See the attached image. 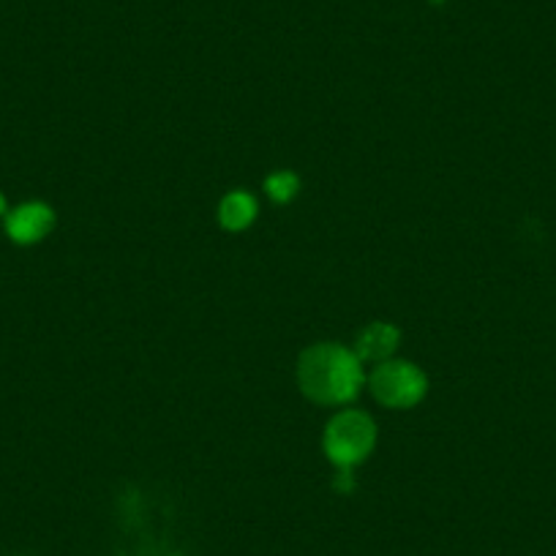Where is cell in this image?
Here are the masks:
<instances>
[{
  "instance_id": "cell-8",
  "label": "cell",
  "mask_w": 556,
  "mask_h": 556,
  "mask_svg": "<svg viewBox=\"0 0 556 556\" xmlns=\"http://www.w3.org/2000/svg\"><path fill=\"white\" fill-rule=\"evenodd\" d=\"M7 211V200H3V197H0V213Z\"/></svg>"
},
{
  "instance_id": "cell-3",
  "label": "cell",
  "mask_w": 556,
  "mask_h": 556,
  "mask_svg": "<svg viewBox=\"0 0 556 556\" xmlns=\"http://www.w3.org/2000/svg\"><path fill=\"white\" fill-rule=\"evenodd\" d=\"M368 384H371V393L377 395L379 404L395 406V409L415 406L426 395V388H429L426 374L420 368L401 361L379 363Z\"/></svg>"
},
{
  "instance_id": "cell-7",
  "label": "cell",
  "mask_w": 556,
  "mask_h": 556,
  "mask_svg": "<svg viewBox=\"0 0 556 556\" xmlns=\"http://www.w3.org/2000/svg\"><path fill=\"white\" fill-rule=\"evenodd\" d=\"M298 189H301V180L295 173H276L265 184V191L276 202H290L298 194Z\"/></svg>"
},
{
  "instance_id": "cell-2",
  "label": "cell",
  "mask_w": 556,
  "mask_h": 556,
  "mask_svg": "<svg viewBox=\"0 0 556 556\" xmlns=\"http://www.w3.org/2000/svg\"><path fill=\"white\" fill-rule=\"evenodd\" d=\"M374 442H377V429L371 417L363 412H341L325 429V453L341 469L363 462L374 451Z\"/></svg>"
},
{
  "instance_id": "cell-9",
  "label": "cell",
  "mask_w": 556,
  "mask_h": 556,
  "mask_svg": "<svg viewBox=\"0 0 556 556\" xmlns=\"http://www.w3.org/2000/svg\"><path fill=\"white\" fill-rule=\"evenodd\" d=\"M434 3H442V0H434Z\"/></svg>"
},
{
  "instance_id": "cell-6",
  "label": "cell",
  "mask_w": 556,
  "mask_h": 556,
  "mask_svg": "<svg viewBox=\"0 0 556 556\" xmlns=\"http://www.w3.org/2000/svg\"><path fill=\"white\" fill-rule=\"evenodd\" d=\"M256 216V200L245 191H232L229 197H224L222 207H218V218H222L224 229L229 232H240V229L249 227Z\"/></svg>"
},
{
  "instance_id": "cell-4",
  "label": "cell",
  "mask_w": 556,
  "mask_h": 556,
  "mask_svg": "<svg viewBox=\"0 0 556 556\" xmlns=\"http://www.w3.org/2000/svg\"><path fill=\"white\" fill-rule=\"evenodd\" d=\"M55 227V213L41 202H28L9 216L7 229L17 243H36Z\"/></svg>"
},
{
  "instance_id": "cell-5",
  "label": "cell",
  "mask_w": 556,
  "mask_h": 556,
  "mask_svg": "<svg viewBox=\"0 0 556 556\" xmlns=\"http://www.w3.org/2000/svg\"><path fill=\"white\" fill-rule=\"evenodd\" d=\"M399 346V330L388 323H374L357 336V357L361 361H384Z\"/></svg>"
},
{
  "instance_id": "cell-1",
  "label": "cell",
  "mask_w": 556,
  "mask_h": 556,
  "mask_svg": "<svg viewBox=\"0 0 556 556\" xmlns=\"http://www.w3.org/2000/svg\"><path fill=\"white\" fill-rule=\"evenodd\" d=\"M298 382L317 404H344L363 384L361 357L339 344H314L298 361Z\"/></svg>"
}]
</instances>
